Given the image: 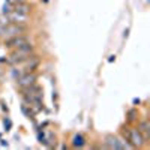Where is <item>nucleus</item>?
<instances>
[{
	"label": "nucleus",
	"instance_id": "obj_1",
	"mask_svg": "<svg viewBox=\"0 0 150 150\" xmlns=\"http://www.w3.org/2000/svg\"><path fill=\"white\" fill-rule=\"evenodd\" d=\"M36 53V45H35V42L32 41V42H29V44H26V45H23V47H20V48H15V50H11V53H9V56H8V59H6V63L8 65H18V63H21V62H24V60H27L32 54H35Z\"/></svg>",
	"mask_w": 150,
	"mask_h": 150
},
{
	"label": "nucleus",
	"instance_id": "obj_2",
	"mask_svg": "<svg viewBox=\"0 0 150 150\" xmlns=\"http://www.w3.org/2000/svg\"><path fill=\"white\" fill-rule=\"evenodd\" d=\"M122 137L125 140H126L134 149H143L147 146V143L144 141L143 135L140 134L138 128L135 126V125H125L122 128Z\"/></svg>",
	"mask_w": 150,
	"mask_h": 150
},
{
	"label": "nucleus",
	"instance_id": "obj_3",
	"mask_svg": "<svg viewBox=\"0 0 150 150\" xmlns=\"http://www.w3.org/2000/svg\"><path fill=\"white\" fill-rule=\"evenodd\" d=\"M30 26L29 24H17V23H9L8 20L0 23V39H9L17 35H26L29 32Z\"/></svg>",
	"mask_w": 150,
	"mask_h": 150
},
{
	"label": "nucleus",
	"instance_id": "obj_4",
	"mask_svg": "<svg viewBox=\"0 0 150 150\" xmlns=\"http://www.w3.org/2000/svg\"><path fill=\"white\" fill-rule=\"evenodd\" d=\"M15 81H17V87H18L20 90L21 89H26V87H30V86L36 84L38 74L36 72H24V74L20 75Z\"/></svg>",
	"mask_w": 150,
	"mask_h": 150
},
{
	"label": "nucleus",
	"instance_id": "obj_5",
	"mask_svg": "<svg viewBox=\"0 0 150 150\" xmlns=\"http://www.w3.org/2000/svg\"><path fill=\"white\" fill-rule=\"evenodd\" d=\"M32 42V39L27 36V35H17V36H12L9 39H5V47L8 50H15V48H20L23 45H26Z\"/></svg>",
	"mask_w": 150,
	"mask_h": 150
},
{
	"label": "nucleus",
	"instance_id": "obj_6",
	"mask_svg": "<svg viewBox=\"0 0 150 150\" xmlns=\"http://www.w3.org/2000/svg\"><path fill=\"white\" fill-rule=\"evenodd\" d=\"M6 20L9 23H17V24H29L32 21V15L29 14H21V12H17V11H9L8 14H5Z\"/></svg>",
	"mask_w": 150,
	"mask_h": 150
},
{
	"label": "nucleus",
	"instance_id": "obj_7",
	"mask_svg": "<svg viewBox=\"0 0 150 150\" xmlns=\"http://www.w3.org/2000/svg\"><path fill=\"white\" fill-rule=\"evenodd\" d=\"M137 123H138V126H137V128H138L140 134L143 135L144 141L149 144L150 143V120L147 117H143L141 120H138Z\"/></svg>",
	"mask_w": 150,
	"mask_h": 150
},
{
	"label": "nucleus",
	"instance_id": "obj_8",
	"mask_svg": "<svg viewBox=\"0 0 150 150\" xmlns=\"http://www.w3.org/2000/svg\"><path fill=\"white\" fill-rule=\"evenodd\" d=\"M12 9L17 11V12H21V14H29L32 15L33 11H35V5L30 3V2H24V3H18V5H14Z\"/></svg>",
	"mask_w": 150,
	"mask_h": 150
},
{
	"label": "nucleus",
	"instance_id": "obj_9",
	"mask_svg": "<svg viewBox=\"0 0 150 150\" xmlns=\"http://www.w3.org/2000/svg\"><path fill=\"white\" fill-rule=\"evenodd\" d=\"M71 146H72L74 149H83V147L86 146V138H84V135H81V134H75V135H72Z\"/></svg>",
	"mask_w": 150,
	"mask_h": 150
},
{
	"label": "nucleus",
	"instance_id": "obj_10",
	"mask_svg": "<svg viewBox=\"0 0 150 150\" xmlns=\"http://www.w3.org/2000/svg\"><path fill=\"white\" fill-rule=\"evenodd\" d=\"M138 120H140V112H138V110L131 108V110L126 112V123H128V125H135Z\"/></svg>",
	"mask_w": 150,
	"mask_h": 150
},
{
	"label": "nucleus",
	"instance_id": "obj_11",
	"mask_svg": "<svg viewBox=\"0 0 150 150\" xmlns=\"http://www.w3.org/2000/svg\"><path fill=\"white\" fill-rule=\"evenodd\" d=\"M104 144L108 149H119V137H116V135H107L105 140H104Z\"/></svg>",
	"mask_w": 150,
	"mask_h": 150
},
{
	"label": "nucleus",
	"instance_id": "obj_12",
	"mask_svg": "<svg viewBox=\"0 0 150 150\" xmlns=\"http://www.w3.org/2000/svg\"><path fill=\"white\" fill-rule=\"evenodd\" d=\"M24 2H29V0H6V3L14 6V5H18V3H24Z\"/></svg>",
	"mask_w": 150,
	"mask_h": 150
},
{
	"label": "nucleus",
	"instance_id": "obj_13",
	"mask_svg": "<svg viewBox=\"0 0 150 150\" xmlns=\"http://www.w3.org/2000/svg\"><path fill=\"white\" fill-rule=\"evenodd\" d=\"M5 128H6V131H9V128H11V122L9 120H5Z\"/></svg>",
	"mask_w": 150,
	"mask_h": 150
},
{
	"label": "nucleus",
	"instance_id": "obj_14",
	"mask_svg": "<svg viewBox=\"0 0 150 150\" xmlns=\"http://www.w3.org/2000/svg\"><path fill=\"white\" fill-rule=\"evenodd\" d=\"M2 146H6L8 147V141L6 140H2Z\"/></svg>",
	"mask_w": 150,
	"mask_h": 150
},
{
	"label": "nucleus",
	"instance_id": "obj_15",
	"mask_svg": "<svg viewBox=\"0 0 150 150\" xmlns=\"http://www.w3.org/2000/svg\"><path fill=\"white\" fill-rule=\"evenodd\" d=\"M39 2H41V3H44V5H47V3L50 2V0H39Z\"/></svg>",
	"mask_w": 150,
	"mask_h": 150
}]
</instances>
